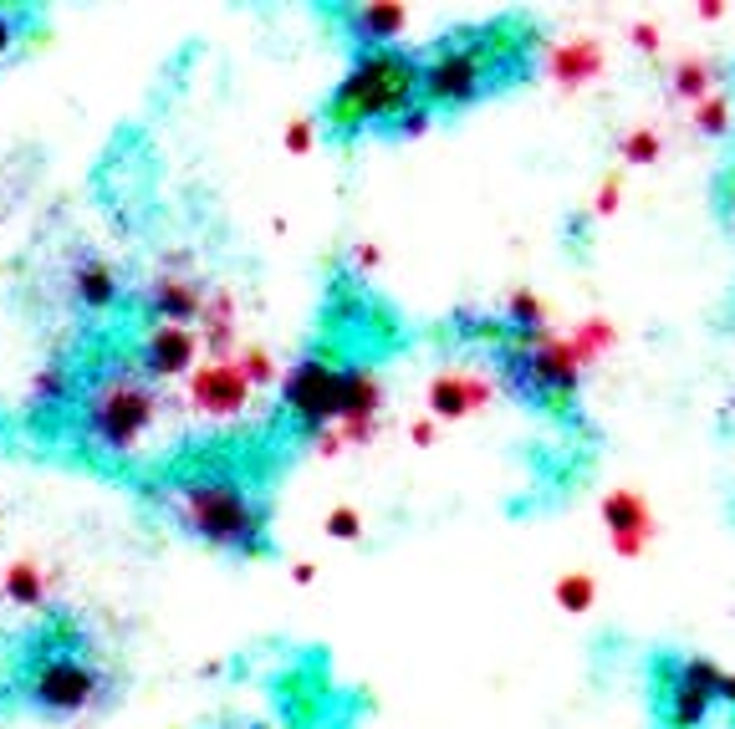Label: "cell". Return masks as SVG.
<instances>
[{
  "instance_id": "cell-1",
  "label": "cell",
  "mask_w": 735,
  "mask_h": 729,
  "mask_svg": "<svg viewBox=\"0 0 735 729\" xmlns=\"http://www.w3.org/2000/svg\"><path fill=\"white\" fill-rule=\"evenodd\" d=\"M164 505L204 546L240 562L271 556V505L231 469H189L164 490Z\"/></svg>"
},
{
  "instance_id": "cell-2",
  "label": "cell",
  "mask_w": 735,
  "mask_h": 729,
  "mask_svg": "<svg viewBox=\"0 0 735 729\" xmlns=\"http://www.w3.org/2000/svg\"><path fill=\"white\" fill-rule=\"evenodd\" d=\"M159 382L138 373V363H102L77 393V444L92 460H128L144 449L159 424Z\"/></svg>"
},
{
  "instance_id": "cell-3",
  "label": "cell",
  "mask_w": 735,
  "mask_h": 729,
  "mask_svg": "<svg viewBox=\"0 0 735 729\" xmlns=\"http://www.w3.org/2000/svg\"><path fill=\"white\" fill-rule=\"evenodd\" d=\"M419 98V62L403 51H358L327 98V128L337 138H358L363 128H388Z\"/></svg>"
},
{
  "instance_id": "cell-4",
  "label": "cell",
  "mask_w": 735,
  "mask_h": 729,
  "mask_svg": "<svg viewBox=\"0 0 735 729\" xmlns=\"http://www.w3.org/2000/svg\"><path fill=\"white\" fill-rule=\"evenodd\" d=\"M501 363V382L516 398H536L551 414H572L577 388H583V367L572 357L568 337L551 331H506V342L496 348Z\"/></svg>"
},
{
  "instance_id": "cell-5",
  "label": "cell",
  "mask_w": 735,
  "mask_h": 729,
  "mask_svg": "<svg viewBox=\"0 0 735 729\" xmlns=\"http://www.w3.org/2000/svg\"><path fill=\"white\" fill-rule=\"evenodd\" d=\"M108 674L87 653H32L21 663L16 694L32 704L36 714H51V719H72V714L98 709L108 699Z\"/></svg>"
},
{
  "instance_id": "cell-6",
  "label": "cell",
  "mask_w": 735,
  "mask_h": 729,
  "mask_svg": "<svg viewBox=\"0 0 735 729\" xmlns=\"http://www.w3.org/2000/svg\"><path fill=\"white\" fill-rule=\"evenodd\" d=\"M501 77V56H496V32L460 36L435 47L429 62H419V98L429 108H470L485 98V87Z\"/></svg>"
},
{
  "instance_id": "cell-7",
  "label": "cell",
  "mask_w": 735,
  "mask_h": 729,
  "mask_svg": "<svg viewBox=\"0 0 735 729\" xmlns=\"http://www.w3.org/2000/svg\"><path fill=\"white\" fill-rule=\"evenodd\" d=\"M342 378H348V367H342L337 352H312V357L291 363V373L282 382V403L307 439H317L322 429L337 424V414H342Z\"/></svg>"
},
{
  "instance_id": "cell-8",
  "label": "cell",
  "mask_w": 735,
  "mask_h": 729,
  "mask_svg": "<svg viewBox=\"0 0 735 729\" xmlns=\"http://www.w3.org/2000/svg\"><path fill=\"white\" fill-rule=\"evenodd\" d=\"M720 674L710 658H659L653 668V694L664 729H705L710 709L720 704Z\"/></svg>"
},
{
  "instance_id": "cell-9",
  "label": "cell",
  "mask_w": 735,
  "mask_h": 729,
  "mask_svg": "<svg viewBox=\"0 0 735 729\" xmlns=\"http://www.w3.org/2000/svg\"><path fill=\"white\" fill-rule=\"evenodd\" d=\"M184 382H189V393H184L189 414L210 418V424L240 418L246 409H251V398H256V382L240 373V363H235V357H210V363H195V373H189Z\"/></svg>"
},
{
  "instance_id": "cell-10",
  "label": "cell",
  "mask_w": 735,
  "mask_h": 729,
  "mask_svg": "<svg viewBox=\"0 0 735 729\" xmlns=\"http://www.w3.org/2000/svg\"><path fill=\"white\" fill-rule=\"evenodd\" d=\"M195 352H200V331L195 327H169V322H153L138 337L134 363L149 382H174L195 373Z\"/></svg>"
},
{
  "instance_id": "cell-11",
  "label": "cell",
  "mask_w": 735,
  "mask_h": 729,
  "mask_svg": "<svg viewBox=\"0 0 735 729\" xmlns=\"http://www.w3.org/2000/svg\"><path fill=\"white\" fill-rule=\"evenodd\" d=\"M378 409H384V378L368 363H352L342 378V414H337L342 444H368L378 433Z\"/></svg>"
},
{
  "instance_id": "cell-12",
  "label": "cell",
  "mask_w": 735,
  "mask_h": 729,
  "mask_svg": "<svg viewBox=\"0 0 735 729\" xmlns=\"http://www.w3.org/2000/svg\"><path fill=\"white\" fill-rule=\"evenodd\" d=\"M144 316L153 322H169V327H189V322H200L204 312V286L195 276H179V271H159L149 286H144V297H138Z\"/></svg>"
},
{
  "instance_id": "cell-13",
  "label": "cell",
  "mask_w": 735,
  "mask_h": 729,
  "mask_svg": "<svg viewBox=\"0 0 735 729\" xmlns=\"http://www.w3.org/2000/svg\"><path fill=\"white\" fill-rule=\"evenodd\" d=\"M490 398H496V378H485L475 367H450V373H435V382H429V414L465 418L485 409Z\"/></svg>"
},
{
  "instance_id": "cell-14",
  "label": "cell",
  "mask_w": 735,
  "mask_h": 729,
  "mask_svg": "<svg viewBox=\"0 0 735 729\" xmlns=\"http://www.w3.org/2000/svg\"><path fill=\"white\" fill-rule=\"evenodd\" d=\"M67 297L77 312L87 316H108L123 297V281H117L113 261H102V255H77L67 271Z\"/></svg>"
},
{
  "instance_id": "cell-15",
  "label": "cell",
  "mask_w": 735,
  "mask_h": 729,
  "mask_svg": "<svg viewBox=\"0 0 735 729\" xmlns=\"http://www.w3.org/2000/svg\"><path fill=\"white\" fill-rule=\"evenodd\" d=\"M602 520H608V541L619 556H638L653 541V515L638 490H613L602 500Z\"/></svg>"
},
{
  "instance_id": "cell-16",
  "label": "cell",
  "mask_w": 735,
  "mask_h": 729,
  "mask_svg": "<svg viewBox=\"0 0 735 729\" xmlns=\"http://www.w3.org/2000/svg\"><path fill=\"white\" fill-rule=\"evenodd\" d=\"M67 409H77V367H72L67 357H47L32 378V403H26V414L51 424V418L67 414Z\"/></svg>"
},
{
  "instance_id": "cell-17",
  "label": "cell",
  "mask_w": 735,
  "mask_h": 729,
  "mask_svg": "<svg viewBox=\"0 0 735 729\" xmlns=\"http://www.w3.org/2000/svg\"><path fill=\"white\" fill-rule=\"evenodd\" d=\"M342 26L358 51H388V41L409 26V11L403 5H342Z\"/></svg>"
},
{
  "instance_id": "cell-18",
  "label": "cell",
  "mask_w": 735,
  "mask_h": 729,
  "mask_svg": "<svg viewBox=\"0 0 735 729\" xmlns=\"http://www.w3.org/2000/svg\"><path fill=\"white\" fill-rule=\"evenodd\" d=\"M547 72H551V83H562V87H587L602 72V47L593 36H572V41L547 51Z\"/></svg>"
},
{
  "instance_id": "cell-19",
  "label": "cell",
  "mask_w": 735,
  "mask_h": 729,
  "mask_svg": "<svg viewBox=\"0 0 735 729\" xmlns=\"http://www.w3.org/2000/svg\"><path fill=\"white\" fill-rule=\"evenodd\" d=\"M200 331H204V352H210V357H231V342H235V301H231V291H204Z\"/></svg>"
},
{
  "instance_id": "cell-20",
  "label": "cell",
  "mask_w": 735,
  "mask_h": 729,
  "mask_svg": "<svg viewBox=\"0 0 735 729\" xmlns=\"http://www.w3.org/2000/svg\"><path fill=\"white\" fill-rule=\"evenodd\" d=\"M0 596L16 602V607L41 613V607H47V571H41L36 562H11L5 566V577H0Z\"/></svg>"
},
{
  "instance_id": "cell-21",
  "label": "cell",
  "mask_w": 735,
  "mask_h": 729,
  "mask_svg": "<svg viewBox=\"0 0 735 729\" xmlns=\"http://www.w3.org/2000/svg\"><path fill=\"white\" fill-rule=\"evenodd\" d=\"M715 83H720L715 66L700 62V56H689V62L674 66V77H669V92H674V98H689V102H705L710 92H715Z\"/></svg>"
},
{
  "instance_id": "cell-22",
  "label": "cell",
  "mask_w": 735,
  "mask_h": 729,
  "mask_svg": "<svg viewBox=\"0 0 735 729\" xmlns=\"http://www.w3.org/2000/svg\"><path fill=\"white\" fill-rule=\"evenodd\" d=\"M689 128L700 133V138H725V133L735 128V98H731V92H710L705 102H695Z\"/></svg>"
},
{
  "instance_id": "cell-23",
  "label": "cell",
  "mask_w": 735,
  "mask_h": 729,
  "mask_svg": "<svg viewBox=\"0 0 735 729\" xmlns=\"http://www.w3.org/2000/svg\"><path fill=\"white\" fill-rule=\"evenodd\" d=\"M568 348H572V357H577V367H593L602 352L613 348V322H602V316L583 322V327L568 337Z\"/></svg>"
},
{
  "instance_id": "cell-24",
  "label": "cell",
  "mask_w": 735,
  "mask_h": 729,
  "mask_svg": "<svg viewBox=\"0 0 735 729\" xmlns=\"http://www.w3.org/2000/svg\"><path fill=\"white\" fill-rule=\"evenodd\" d=\"M506 327L511 331H547V306L532 291H511L506 301Z\"/></svg>"
},
{
  "instance_id": "cell-25",
  "label": "cell",
  "mask_w": 735,
  "mask_h": 729,
  "mask_svg": "<svg viewBox=\"0 0 735 729\" xmlns=\"http://www.w3.org/2000/svg\"><path fill=\"white\" fill-rule=\"evenodd\" d=\"M593 596H598V581L583 577V571H572V577L557 581V607H568V613H587Z\"/></svg>"
},
{
  "instance_id": "cell-26",
  "label": "cell",
  "mask_w": 735,
  "mask_h": 729,
  "mask_svg": "<svg viewBox=\"0 0 735 729\" xmlns=\"http://www.w3.org/2000/svg\"><path fill=\"white\" fill-rule=\"evenodd\" d=\"M619 153L628 159V164H653V159L664 153V143H659V133L653 128H634V133H623Z\"/></svg>"
},
{
  "instance_id": "cell-27",
  "label": "cell",
  "mask_w": 735,
  "mask_h": 729,
  "mask_svg": "<svg viewBox=\"0 0 735 729\" xmlns=\"http://www.w3.org/2000/svg\"><path fill=\"white\" fill-rule=\"evenodd\" d=\"M429 123H435V108H429V102H414V108H403V113L388 123V133H394V138H419Z\"/></svg>"
},
{
  "instance_id": "cell-28",
  "label": "cell",
  "mask_w": 735,
  "mask_h": 729,
  "mask_svg": "<svg viewBox=\"0 0 735 729\" xmlns=\"http://www.w3.org/2000/svg\"><path fill=\"white\" fill-rule=\"evenodd\" d=\"M235 363H240V373H246L256 388H261V382H276V357H271L266 348H246Z\"/></svg>"
},
{
  "instance_id": "cell-29",
  "label": "cell",
  "mask_w": 735,
  "mask_h": 729,
  "mask_svg": "<svg viewBox=\"0 0 735 729\" xmlns=\"http://www.w3.org/2000/svg\"><path fill=\"white\" fill-rule=\"evenodd\" d=\"M327 536H337V541H358V536H363V515L352 511V505H337V511L327 515Z\"/></svg>"
},
{
  "instance_id": "cell-30",
  "label": "cell",
  "mask_w": 735,
  "mask_h": 729,
  "mask_svg": "<svg viewBox=\"0 0 735 729\" xmlns=\"http://www.w3.org/2000/svg\"><path fill=\"white\" fill-rule=\"evenodd\" d=\"M21 21H26V11H11V5H0V56H11V47L21 41Z\"/></svg>"
},
{
  "instance_id": "cell-31",
  "label": "cell",
  "mask_w": 735,
  "mask_h": 729,
  "mask_svg": "<svg viewBox=\"0 0 735 729\" xmlns=\"http://www.w3.org/2000/svg\"><path fill=\"white\" fill-rule=\"evenodd\" d=\"M286 149H291V153H307V149H312V117H297V123H286Z\"/></svg>"
},
{
  "instance_id": "cell-32",
  "label": "cell",
  "mask_w": 735,
  "mask_h": 729,
  "mask_svg": "<svg viewBox=\"0 0 735 729\" xmlns=\"http://www.w3.org/2000/svg\"><path fill=\"white\" fill-rule=\"evenodd\" d=\"M619 194H623L619 179H602L598 199H593V215H613V210H619Z\"/></svg>"
},
{
  "instance_id": "cell-33",
  "label": "cell",
  "mask_w": 735,
  "mask_h": 729,
  "mask_svg": "<svg viewBox=\"0 0 735 729\" xmlns=\"http://www.w3.org/2000/svg\"><path fill=\"white\" fill-rule=\"evenodd\" d=\"M634 47L638 51H659V32H653L649 21H638V26H634Z\"/></svg>"
},
{
  "instance_id": "cell-34",
  "label": "cell",
  "mask_w": 735,
  "mask_h": 729,
  "mask_svg": "<svg viewBox=\"0 0 735 729\" xmlns=\"http://www.w3.org/2000/svg\"><path fill=\"white\" fill-rule=\"evenodd\" d=\"M352 261L363 265V271H373V265L384 261V250H378V246H358V250H352Z\"/></svg>"
},
{
  "instance_id": "cell-35",
  "label": "cell",
  "mask_w": 735,
  "mask_h": 729,
  "mask_svg": "<svg viewBox=\"0 0 735 729\" xmlns=\"http://www.w3.org/2000/svg\"><path fill=\"white\" fill-rule=\"evenodd\" d=\"M414 444H435V418H424V424H414Z\"/></svg>"
},
{
  "instance_id": "cell-36",
  "label": "cell",
  "mask_w": 735,
  "mask_h": 729,
  "mask_svg": "<svg viewBox=\"0 0 735 729\" xmlns=\"http://www.w3.org/2000/svg\"><path fill=\"white\" fill-rule=\"evenodd\" d=\"M720 704H735V674H720Z\"/></svg>"
},
{
  "instance_id": "cell-37",
  "label": "cell",
  "mask_w": 735,
  "mask_h": 729,
  "mask_svg": "<svg viewBox=\"0 0 735 729\" xmlns=\"http://www.w3.org/2000/svg\"><path fill=\"white\" fill-rule=\"evenodd\" d=\"M291 577H297V581H301V587H307V581L317 577V566H312V562H297V571H291Z\"/></svg>"
},
{
  "instance_id": "cell-38",
  "label": "cell",
  "mask_w": 735,
  "mask_h": 729,
  "mask_svg": "<svg viewBox=\"0 0 735 729\" xmlns=\"http://www.w3.org/2000/svg\"><path fill=\"white\" fill-rule=\"evenodd\" d=\"M240 729H266V725H240Z\"/></svg>"
}]
</instances>
